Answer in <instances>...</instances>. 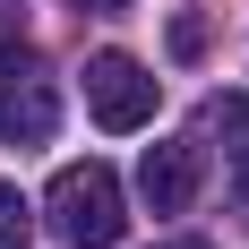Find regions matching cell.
<instances>
[{
    "mask_svg": "<svg viewBox=\"0 0 249 249\" xmlns=\"http://www.w3.org/2000/svg\"><path fill=\"white\" fill-rule=\"evenodd\" d=\"M77 9H129V0H77Z\"/></svg>",
    "mask_w": 249,
    "mask_h": 249,
    "instance_id": "obj_7",
    "label": "cell"
},
{
    "mask_svg": "<svg viewBox=\"0 0 249 249\" xmlns=\"http://www.w3.org/2000/svg\"><path fill=\"white\" fill-rule=\"evenodd\" d=\"M206 129H215V138L249 163V95H215V103H206Z\"/></svg>",
    "mask_w": 249,
    "mask_h": 249,
    "instance_id": "obj_5",
    "label": "cell"
},
{
    "mask_svg": "<svg viewBox=\"0 0 249 249\" xmlns=\"http://www.w3.org/2000/svg\"><path fill=\"white\" fill-rule=\"evenodd\" d=\"M52 121H60V95H52L43 77H9V86H0V138H26V146H35V138H52Z\"/></svg>",
    "mask_w": 249,
    "mask_h": 249,
    "instance_id": "obj_4",
    "label": "cell"
},
{
    "mask_svg": "<svg viewBox=\"0 0 249 249\" xmlns=\"http://www.w3.org/2000/svg\"><path fill=\"white\" fill-rule=\"evenodd\" d=\"M26 215H35V206L18 198V180H0V249H26V232H35Z\"/></svg>",
    "mask_w": 249,
    "mask_h": 249,
    "instance_id": "obj_6",
    "label": "cell"
},
{
    "mask_svg": "<svg viewBox=\"0 0 249 249\" xmlns=\"http://www.w3.org/2000/svg\"><path fill=\"white\" fill-rule=\"evenodd\" d=\"M163 249H206V241H163Z\"/></svg>",
    "mask_w": 249,
    "mask_h": 249,
    "instance_id": "obj_8",
    "label": "cell"
},
{
    "mask_svg": "<svg viewBox=\"0 0 249 249\" xmlns=\"http://www.w3.org/2000/svg\"><path fill=\"white\" fill-rule=\"evenodd\" d=\"M43 215H52V241L60 249H112L129 224V206H121V172L112 163H60L43 189Z\"/></svg>",
    "mask_w": 249,
    "mask_h": 249,
    "instance_id": "obj_1",
    "label": "cell"
},
{
    "mask_svg": "<svg viewBox=\"0 0 249 249\" xmlns=\"http://www.w3.org/2000/svg\"><path fill=\"white\" fill-rule=\"evenodd\" d=\"M155 103H163V86H155L146 60H129V52H95V60H86V112H95L112 138L146 129V121H155Z\"/></svg>",
    "mask_w": 249,
    "mask_h": 249,
    "instance_id": "obj_2",
    "label": "cell"
},
{
    "mask_svg": "<svg viewBox=\"0 0 249 249\" xmlns=\"http://www.w3.org/2000/svg\"><path fill=\"white\" fill-rule=\"evenodd\" d=\"M206 180V146L198 138H163V146H146V163H138V198L155 206V215H180V206L198 198Z\"/></svg>",
    "mask_w": 249,
    "mask_h": 249,
    "instance_id": "obj_3",
    "label": "cell"
}]
</instances>
